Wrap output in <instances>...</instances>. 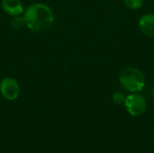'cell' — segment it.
<instances>
[{
	"label": "cell",
	"mask_w": 154,
	"mask_h": 153,
	"mask_svg": "<svg viewBox=\"0 0 154 153\" xmlns=\"http://www.w3.org/2000/svg\"><path fill=\"white\" fill-rule=\"evenodd\" d=\"M26 26L32 32H44L52 25L54 16L51 8L43 4H32L24 12Z\"/></svg>",
	"instance_id": "6da1fadb"
},
{
	"label": "cell",
	"mask_w": 154,
	"mask_h": 153,
	"mask_svg": "<svg viewBox=\"0 0 154 153\" xmlns=\"http://www.w3.org/2000/svg\"><path fill=\"white\" fill-rule=\"evenodd\" d=\"M119 81L126 90L133 93L143 90L145 86V78L141 70L133 67L125 68L120 72Z\"/></svg>",
	"instance_id": "7a4b0ae2"
},
{
	"label": "cell",
	"mask_w": 154,
	"mask_h": 153,
	"mask_svg": "<svg viewBox=\"0 0 154 153\" xmlns=\"http://www.w3.org/2000/svg\"><path fill=\"white\" fill-rule=\"evenodd\" d=\"M125 106L128 113L133 116L142 115L145 112L147 107V104L144 97L139 94L134 93L126 96Z\"/></svg>",
	"instance_id": "3957f363"
},
{
	"label": "cell",
	"mask_w": 154,
	"mask_h": 153,
	"mask_svg": "<svg viewBox=\"0 0 154 153\" xmlns=\"http://www.w3.org/2000/svg\"><path fill=\"white\" fill-rule=\"evenodd\" d=\"M0 92L5 99L14 100L20 93L19 84L14 78H5L0 82Z\"/></svg>",
	"instance_id": "277c9868"
},
{
	"label": "cell",
	"mask_w": 154,
	"mask_h": 153,
	"mask_svg": "<svg viewBox=\"0 0 154 153\" xmlns=\"http://www.w3.org/2000/svg\"><path fill=\"white\" fill-rule=\"evenodd\" d=\"M2 7L5 13L12 16L20 15L23 11V5L20 0H3Z\"/></svg>",
	"instance_id": "5b68a950"
},
{
	"label": "cell",
	"mask_w": 154,
	"mask_h": 153,
	"mask_svg": "<svg viewBox=\"0 0 154 153\" xmlns=\"http://www.w3.org/2000/svg\"><path fill=\"white\" fill-rule=\"evenodd\" d=\"M139 27L148 37H154V14H144L139 21Z\"/></svg>",
	"instance_id": "8992f818"
},
{
	"label": "cell",
	"mask_w": 154,
	"mask_h": 153,
	"mask_svg": "<svg viewBox=\"0 0 154 153\" xmlns=\"http://www.w3.org/2000/svg\"><path fill=\"white\" fill-rule=\"evenodd\" d=\"M11 25H12V27H13L14 29H15V30H20V29H22L23 26H25L26 23H25V20H24L23 17H21V16L17 15V16H14V18L12 20Z\"/></svg>",
	"instance_id": "52a82bcc"
},
{
	"label": "cell",
	"mask_w": 154,
	"mask_h": 153,
	"mask_svg": "<svg viewBox=\"0 0 154 153\" xmlns=\"http://www.w3.org/2000/svg\"><path fill=\"white\" fill-rule=\"evenodd\" d=\"M123 2L128 8L132 10L139 9L143 4V0H123Z\"/></svg>",
	"instance_id": "ba28073f"
},
{
	"label": "cell",
	"mask_w": 154,
	"mask_h": 153,
	"mask_svg": "<svg viewBox=\"0 0 154 153\" xmlns=\"http://www.w3.org/2000/svg\"><path fill=\"white\" fill-rule=\"evenodd\" d=\"M125 96L123 94V93H120V92H116L114 94L113 96V101L116 104V105H121L123 103H125Z\"/></svg>",
	"instance_id": "9c48e42d"
},
{
	"label": "cell",
	"mask_w": 154,
	"mask_h": 153,
	"mask_svg": "<svg viewBox=\"0 0 154 153\" xmlns=\"http://www.w3.org/2000/svg\"><path fill=\"white\" fill-rule=\"evenodd\" d=\"M152 96H153V98H154V88H153V90H152Z\"/></svg>",
	"instance_id": "30bf717a"
}]
</instances>
